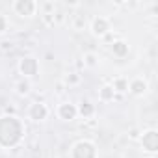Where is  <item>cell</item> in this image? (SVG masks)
Segmentation results:
<instances>
[{
	"instance_id": "obj_1",
	"label": "cell",
	"mask_w": 158,
	"mask_h": 158,
	"mask_svg": "<svg viewBox=\"0 0 158 158\" xmlns=\"http://www.w3.org/2000/svg\"><path fill=\"white\" fill-rule=\"evenodd\" d=\"M23 136V125L15 115L0 117V143L10 147L15 145Z\"/></svg>"
},
{
	"instance_id": "obj_2",
	"label": "cell",
	"mask_w": 158,
	"mask_h": 158,
	"mask_svg": "<svg viewBox=\"0 0 158 158\" xmlns=\"http://www.w3.org/2000/svg\"><path fill=\"white\" fill-rule=\"evenodd\" d=\"M73 158H95L97 151H95V145L88 139H82V141H76L73 145V151H71Z\"/></svg>"
},
{
	"instance_id": "obj_3",
	"label": "cell",
	"mask_w": 158,
	"mask_h": 158,
	"mask_svg": "<svg viewBox=\"0 0 158 158\" xmlns=\"http://www.w3.org/2000/svg\"><path fill=\"white\" fill-rule=\"evenodd\" d=\"M13 10L23 17H32L35 13V10H37V4L34 0H17L13 4Z\"/></svg>"
},
{
	"instance_id": "obj_4",
	"label": "cell",
	"mask_w": 158,
	"mask_h": 158,
	"mask_svg": "<svg viewBox=\"0 0 158 158\" xmlns=\"http://www.w3.org/2000/svg\"><path fill=\"white\" fill-rule=\"evenodd\" d=\"M19 69H21V73H23L24 76H35L37 71H39V63H37L35 58H30V56H28V58H23V60H21Z\"/></svg>"
},
{
	"instance_id": "obj_5",
	"label": "cell",
	"mask_w": 158,
	"mask_h": 158,
	"mask_svg": "<svg viewBox=\"0 0 158 158\" xmlns=\"http://www.w3.org/2000/svg\"><path fill=\"white\" fill-rule=\"evenodd\" d=\"M141 145H143L145 151L154 152V151L158 149V134H156V130H149V132H145V134L141 136Z\"/></svg>"
},
{
	"instance_id": "obj_6",
	"label": "cell",
	"mask_w": 158,
	"mask_h": 158,
	"mask_svg": "<svg viewBox=\"0 0 158 158\" xmlns=\"http://www.w3.org/2000/svg\"><path fill=\"white\" fill-rule=\"evenodd\" d=\"M91 30H93L95 35H106L108 30H110L108 19H104V17H95L93 23H91Z\"/></svg>"
},
{
	"instance_id": "obj_7",
	"label": "cell",
	"mask_w": 158,
	"mask_h": 158,
	"mask_svg": "<svg viewBox=\"0 0 158 158\" xmlns=\"http://www.w3.org/2000/svg\"><path fill=\"white\" fill-rule=\"evenodd\" d=\"M47 115H48V108L43 102H35V104L30 106V119L43 121V119H47Z\"/></svg>"
},
{
	"instance_id": "obj_8",
	"label": "cell",
	"mask_w": 158,
	"mask_h": 158,
	"mask_svg": "<svg viewBox=\"0 0 158 158\" xmlns=\"http://www.w3.org/2000/svg\"><path fill=\"white\" fill-rule=\"evenodd\" d=\"M58 115H60L61 119H65V121H71V119H74V117L78 115V108H76L74 104H69V102L60 104V108H58Z\"/></svg>"
},
{
	"instance_id": "obj_9",
	"label": "cell",
	"mask_w": 158,
	"mask_h": 158,
	"mask_svg": "<svg viewBox=\"0 0 158 158\" xmlns=\"http://www.w3.org/2000/svg\"><path fill=\"white\" fill-rule=\"evenodd\" d=\"M128 89H130L134 95H143V93L147 91V84L141 80V78H136V80H132V82L128 84Z\"/></svg>"
},
{
	"instance_id": "obj_10",
	"label": "cell",
	"mask_w": 158,
	"mask_h": 158,
	"mask_svg": "<svg viewBox=\"0 0 158 158\" xmlns=\"http://www.w3.org/2000/svg\"><path fill=\"white\" fill-rule=\"evenodd\" d=\"M112 50H114L115 56H125V54L128 52V45H127L125 41H115L114 47H112Z\"/></svg>"
},
{
	"instance_id": "obj_11",
	"label": "cell",
	"mask_w": 158,
	"mask_h": 158,
	"mask_svg": "<svg viewBox=\"0 0 158 158\" xmlns=\"http://www.w3.org/2000/svg\"><path fill=\"white\" fill-rule=\"evenodd\" d=\"M101 99L102 101H114V97H115V91H114V88L112 86H104L102 89H101Z\"/></svg>"
},
{
	"instance_id": "obj_12",
	"label": "cell",
	"mask_w": 158,
	"mask_h": 158,
	"mask_svg": "<svg viewBox=\"0 0 158 158\" xmlns=\"http://www.w3.org/2000/svg\"><path fill=\"white\" fill-rule=\"evenodd\" d=\"M112 88H114V91H121V93H123V91L128 89V82L125 80V78H115Z\"/></svg>"
},
{
	"instance_id": "obj_13",
	"label": "cell",
	"mask_w": 158,
	"mask_h": 158,
	"mask_svg": "<svg viewBox=\"0 0 158 158\" xmlns=\"http://www.w3.org/2000/svg\"><path fill=\"white\" fill-rule=\"evenodd\" d=\"M93 112H95V108H93V106H91L89 102H82V106L78 108V114H82L84 117H89V115H91Z\"/></svg>"
},
{
	"instance_id": "obj_14",
	"label": "cell",
	"mask_w": 158,
	"mask_h": 158,
	"mask_svg": "<svg viewBox=\"0 0 158 158\" xmlns=\"http://www.w3.org/2000/svg\"><path fill=\"white\" fill-rule=\"evenodd\" d=\"M73 26H74V30H82V28L86 26V19H84V17H80V15H76V17H74V24H73Z\"/></svg>"
},
{
	"instance_id": "obj_15",
	"label": "cell",
	"mask_w": 158,
	"mask_h": 158,
	"mask_svg": "<svg viewBox=\"0 0 158 158\" xmlns=\"http://www.w3.org/2000/svg\"><path fill=\"white\" fill-rule=\"evenodd\" d=\"M43 10H45V13H43V15H54L56 4H54V2H45V4H43Z\"/></svg>"
},
{
	"instance_id": "obj_16",
	"label": "cell",
	"mask_w": 158,
	"mask_h": 158,
	"mask_svg": "<svg viewBox=\"0 0 158 158\" xmlns=\"http://www.w3.org/2000/svg\"><path fill=\"white\" fill-rule=\"evenodd\" d=\"M28 89H30V84L28 82H19L17 84V91L23 95V93H28Z\"/></svg>"
},
{
	"instance_id": "obj_17",
	"label": "cell",
	"mask_w": 158,
	"mask_h": 158,
	"mask_svg": "<svg viewBox=\"0 0 158 158\" xmlns=\"http://www.w3.org/2000/svg\"><path fill=\"white\" fill-rule=\"evenodd\" d=\"M6 28H8V21H6L4 15H0V32H4Z\"/></svg>"
},
{
	"instance_id": "obj_18",
	"label": "cell",
	"mask_w": 158,
	"mask_h": 158,
	"mask_svg": "<svg viewBox=\"0 0 158 158\" xmlns=\"http://www.w3.org/2000/svg\"><path fill=\"white\" fill-rule=\"evenodd\" d=\"M86 63H88V65H95V56H93V54H88V56H86Z\"/></svg>"
},
{
	"instance_id": "obj_19",
	"label": "cell",
	"mask_w": 158,
	"mask_h": 158,
	"mask_svg": "<svg viewBox=\"0 0 158 158\" xmlns=\"http://www.w3.org/2000/svg\"><path fill=\"white\" fill-rule=\"evenodd\" d=\"M65 82H67V84H76V82H78V76H67Z\"/></svg>"
}]
</instances>
